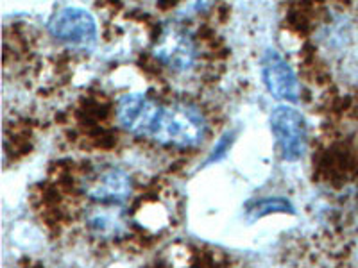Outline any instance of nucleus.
Segmentation results:
<instances>
[{
    "instance_id": "5",
    "label": "nucleus",
    "mask_w": 358,
    "mask_h": 268,
    "mask_svg": "<svg viewBox=\"0 0 358 268\" xmlns=\"http://www.w3.org/2000/svg\"><path fill=\"white\" fill-rule=\"evenodd\" d=\"M83 191L99 204H122L131 197L133 179L122 168L102 167L85 179Z\"/></svg>"
},
{
    "instance_id": "8",
    "label": "nucleus",
    "mask_w": 358,
    "mask_h": 268,
    "mask_svg": "<svg viewBox=\"0 0 358 268\" xmlns=\"http://www.w3.org/2000/svg\"><path fill=\"white\" fill-rule=\"evenodd\" d=\"M86 228L102 240H115L127 231V218L120 204H99L85 216Z\"/></svg>"
},
{
    "instance_id": "4",
    "label": "nucleus",
    "mask_w": 358,
    "mask_h": 268,
    "mask_svg": "<svg viewBox=\"0 0 358 268\" xmlns=\"http://www.w3.org/2000/svg\"><path fill=\"white\" fill-rule=\"evenodd\" d=\"M49 33L62 43L72 47H90L97 41V22L83 8H63L50 17Z\"/></svg>"
},
{
    "instance_id": "6",
    "label": "nucleus",
    "mask_w": 358,
    "mask_h": 268,
    "mask_svg": "<svg viewBox=\"0 0 358 268\" xmlns=\"http://www.w3.org/2000/svg\"><path fill=\"white\" fill-rule=\"evenodd\" d=\"M262 79L273 97L285 102H297L299 98V82L296 73L278 50H265L262 57Z\"/></svg>"
},
{
    "instance_id": "3",
    "label": "nucleus",
    "mask_w": 358,
    "mask_h": 268,
    "mask_svg": "<svg viewBox=\"0 0 358 268\" xmlns=\"http://www.w3.org/2000/svg\"><path fill=\"white\" fill-rule=\"evenodd\" d=\"M268 126L280 147L281 158L285 161L301 159L306 149L305 117L292 106H278L271 111Z\"/></svg>"
},
{
    "instance_id": "1",
    "label": "nucleus",
    "mask_w": 358,
    "mask_h": 268,
    "mask_svg": "<svg viewBox=\"0 0 358 268\" xmlns=\"http://www.w3.org/2000/svg\"><path fill=\"white\" fill-rule=\"evenodd\" d=\"M206 120L203 113L192 104H172L163 107L152 142L162 145H174L181 149L197 147L206 136Z\"/></svg>"
},
{
    "instance_id": "7",
    "label": "nucleus",
    "mask_w": 358,
    "mask_h": 268,
    "mask_svg": "<svg viewBox=\"0 0 358 268\" xmlns=\"http://www.w3.org/2000/svg\"><path fill=\"white\" fill-rule=\"evenodd\" d=\"M155 56L171 70L187 72L196 63V43L185 29L171 27L156 43Z\"/></svg>"
},
{
    "instance_id": "10",
    "label": "nucleus",
    "mask_w": 358,
    "mask_h": 268,
    "mask_svg": "<svg viewBox=\"0 0 358 268\" xmlns=\"http://www.w3.org/2000/svg\"><path fill=\"white\" fill-rule=\"evenodd\" d=\"M233 142H235V133H233V131H228L226 134H222L219 142H217V145L213 147V151L210 152V156H208L206 165H212V163L220 161V159L229 152Z\"/></svg>"
},
{
    "instance_id": "9",
    "label": "nucleus",
    "mask_w": 358,
    "mask_h": 268,
    "mask_svg": "<svg viewBox=\"0 0 358 268\" xmlns=\"http://www.w3.org/2000/svg\"><path fill=\"white\" fill-rule=\"evenodd\" d=\"M294 206L290 200L283 197H271V199H260L249 204L245 207V216L249 222H257L267 215H294Z\"/></svg>"
},
{
    "instance_id": "2",
    "label": "nucleus",
    "mask_w": 358,
    "mask_h": 268,
    "mask_svg": "<svg viewBox=\"0 0 358 268\" xmlns=\"http://www.w3.org/2000/svg\"><path fill=\"white\" fill-rule=\"evenodd\" d=\"M163 107V104L145 94L124 95L117 106L118 126L134 136L152 140Z\"/></svg>"
}]
</instances>
